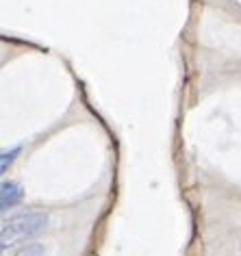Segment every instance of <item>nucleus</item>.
Returning <instances> with one entry per match:
<instances>
[{"label":"nucleus","mask_w":241,"mask_h":256,"mask_svg":"<svg viewBox=\"0 0 241 256\" xmlns=\"http://www.w3.org/2000/svg\"><path fill=\"white\" fill-rule=\"evenodd\" d=\"M20 152H22L20 146H16V148H11L9 152H7V150L2 152V156H0V172H2V174H7V170L11 168V163L16 161V156L20 154Z\"/></svg>","instance_id":"nucleus-3"},{"label":"nucleus","mask_w":241,"mask_h":256,"mask_svg":"<svg viewBox=\"0 0 241 256\" xmlns=\"http://www.w3.org/2000/svg\"><path fill=\"white\" fill-rule=\"evenodd\" d=\"M48 226V215L40 213V210H24V213H18L14 217L2 222V228H0V241H2V250H7L11 246H16L18 241L30 239V236H37L40 232H44Z\"/></svg>","instance_id":"nucleus-1"},{"label":"nucleus","mask_w":241,"mask_h":256,"mask_svg":"<svg viewBox=\"0 0 241 256\" xmlns=\"http://www.w3.org/2000/svg\"><path fill=\"white\" fill-rule=\"evenodd\" d=\"M24 200V189L20 182L16 180H4L0 184V208L2 210H9L18 206Z\"/></svg>","instance_id":"nucleus-2"}]
</instances>
